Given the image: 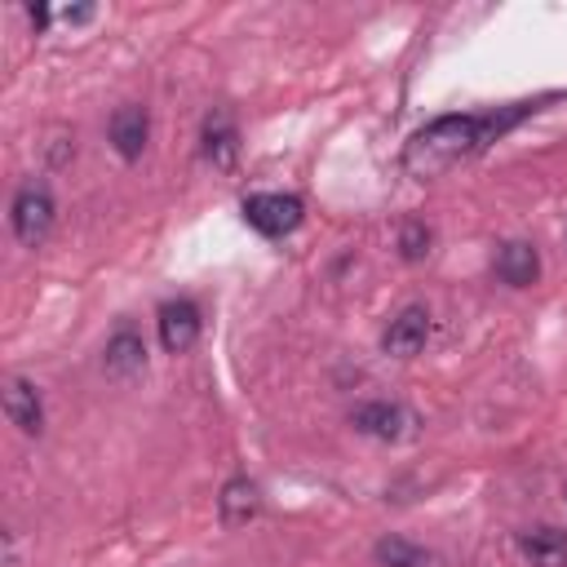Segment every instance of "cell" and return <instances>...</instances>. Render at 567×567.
Listing matches in <instances>:
<instances>
[{
  "label": "cell",
  "instance_id": "15",
  "mask_svg": "<svg viewBox=\"0 0 567 567\" xmlns=\"http://www.w3.org/2000/svg\"><path fill=\"white\" fill-rule=\"evenodd\" d=\"M399 252H403L408 261H421V257L430 252V226H425V221H403V226H399Z\"/></svg>",
  "mask_w": 567,
  "mask_h": 567
},
{
  "label": "cell",
  "instance_id": "5",
  "mask_svg": "<svg viewBox=\"0 0 567 567\" xmlns=\"http://www.w3.org/2000/svg\"><path fill=\"white\" fill-rule=\"evenodd\" d=\"M425 337H430V315H425L421 306H403V310L390 319L381 346H385V354H394V359H412V354L425 346Z\"/></svg>",
  "mask_w": 567,
  "mask_h": 567
},
{
  "label": "cell",
  "instance_id": "9",
  "mask_svg": "<svg viewBox=\"0 0 567 567\" xmlns=\"http://www.w3.org/2000/svg\"><path fill=\"white\" fill-rule=\"evenodd\" d=\"M518 554L532 567H567V532H558V527L518 532Z\"/></svg>",
  "mask_w": 567,
  "mask_h": 567
},
{
  "label": "cell",
  "instance_id": "3",
  "mask_svg": "<svg viewBox=\"0 0 567 567\" xmlns=\"http://www.w3.org/2000/svg\"><path fill=\"white\" fill-rule=\"evenodd\" d=\"M301 213H306L301 199L297 195H284V190H257V195L244 199V221L257 235H270V239L297 230L301 226Z\"/></svg>",
  "mask_w": 567,
  "mask_h": 567
},
{
  "label": "cell",
  "instance_id": "6",
  "mask_svg": "<svg viewBox=\"0 0 567 567\" xmlns=\"http://www.w3.org/2000/svg\"><path fill=\"white\" fill-rule=\"evenodd\" d=\"M106 133H111V146H115L124 159H137V155L146 151V137H151V115H146V106H137V102L120 106V111L111 115Z\"/></svg>",
  "mask_w": 567,
  "mask_h": 567
},
{
  "label": "cell",
  "instance_id": "16",
  "mask_svg": "<svg viewBox=\"0 0 567 567\" xmlns=\"http://www.w3.org/2000/svg\"><path fill=\"white\" fill-rule=\"evenodd\" d=\"M62 18H66V22H89L93 9H89V4H75V9H62Z\"/></svg>",
  "mask_w": 567,
  "mask_h": 567
},
{
  "label": "cell",
  "instance_id": "8",
  "mask_svg": "<svg viewBox=\"0 0 567 567\" xmlns=\"http://www.w3.org/2000/svg\"><path fill=\"white\" fill-rule=\"evenodd\" d=\"M354 430H363V434H372V439H403L408 434V425H412V416L399 408V403H363V408H354Z\"/></svg>",
  "mask_w": 567,
  "mask_h": 567
},
{
  "label": "cell",
  "instance_id": "1",
  "mask_svg": "<svg viewBox=\"0 0 567 567\" xmlns=\"http://www.w3.org/2000/svg\"><path fill=\"white\" fill-rule=\"evenodd\" d=\"M523 115H527V102L505 106V111H487V115H439V120H430L425 128L412 133V142L403 146V168L412 177H439L452 164L483 151L487 142H496Z\"/></svg>",
  "mask_w": 567,
  "mask_h": 567
},
{
  "label": "cell",
  "instance_id": "7",
  "mask_svg": "<svg viewBox=\"0 0 567 567\" xmlns=\"http://www.w3.org/2000/svg\"><path fill=\"white\" fill-rule=\"evenodd\" d=\"M4 416H9V425H18L22 434H40V430H44V408H40V394H35L31 381L13 377V381L4 385Z\"/></svg>",
  "mask_w": 567,
  "mask_h": 567
},
{
  "label": "cell",
  "instance_id": "10",
  "mask_svg": "<svg viewBox=\"0 0 567 567\" xmlns=\"http://www.w3.org/2000/svg\"><path fill=\"white\" fill-rule=\"evenodd\" d=\"M496 275H501V284H509V288H527V284H536V275H540V257H536V248L523 244V239L501 244V252H496Z\"/></svg>",
  "mask_w": 567,
  "mask_h": 567
},
{
  "label": "cell",
  "instance_id": "4",
  "mask_svg": "<svg viewBox=\"0 0 567 567\" xmlns=\"http://www.w3.org/2000/svg\"><path fill=\"white\" fill-rule=\"evenodd\" d=\"M159 341H164L168 354H182V350H190L199 341V310H195V301L177 297V301L159 306Z\"/></svg>",
  "mask_w": 567,
  "mask_h": 567
},
{
  "label": "cell",
  "instance_id": "11",
  "mask_svg": "<svg viewBox=\"0 0 567 567\" xmlns=\"http://www.w3.org/2000/svg\"><path fill=\"white\" fill-rule=\"evenodd\" d=\"M239 155V133H235V120L226 111H213L204 120V159L213 168H230Z\"/></svg>",
  "mask_w": 567,
  "mask_h": 567
},
{
  "label": "cell",
  "instance_id": "17",
  "mask_svg": "<svg viewBox=\"0 0 567 567\" xmlns=\"http://www.w3.org/2000/svg\"><path fill=\"white\" fill-rule=\"evenodd\" d=\"M44 22H49V9H44V4H35V9H31V27H35V31H40V27H44Z\"/></svg>",
  "mask_w": 567,
  "mask_h": 567
},
{
  "label": "cell",
  "instance_id": "12",
  "mask_svg": "<svg viewBox=\"0 0 567 567\" xmlns=\"http://www.w3.org/2000/svg\"><path fill=\"white\" fill-rule=\"evenodd\" d=\"M142 368H146V346H142V337H137L133 328H120V332L106 341V372H111L115 381H133Z\"/></svg>",
  "mask_w": 567,
  "mask_h": 567
},
{
  "label": "cell",
  "instance_id": "2",
  "mask_svg": "<svg viewBox=\"0 0 567 567\" xmlns=\"http://www.w3.org/2000/svg\"><path fill=\"white\" fill-rule=\"evenodd\" d=\"M9 221H13V235L22 248H40L53 230V195L44 182H27L18 195H13V208H9Z\"/></svg>",
  "mask_w": 567,
  "mask_h": 567
},
{
  "label": "cell",
  "instance_id": "13",
  "mask_svg": "<svg viewBox=\"0 0 567 567\" xmlns=\"http://www.w3.org/2000/svg\"><path fill=\"white\" fill-rule=\"evenodd\" d=\"M257 509H261V496H257V483H248V478H230V483L221 487V496H217V514H221L226 527L252 523Z\"/></svg>",
  "mask_w": 567,
  "mask_h": 567
},
{
  "label": "cell",
  "instance_id": "14",
  "mask_svg": "<svg viewBox=\"0 0 567 567\" xmlns=\"http://www.w3.org/2000/svg\"><path fill=\"white\" fill-rule=\"evenodd\" d=\"M377 558H381V563H390V567H425V563H430V558H425V549L408 545L403 536L381 540V545H377Z\"/></svg>",
  "mask_w": 567,
  "mask_h": 567
}]
</instances>
